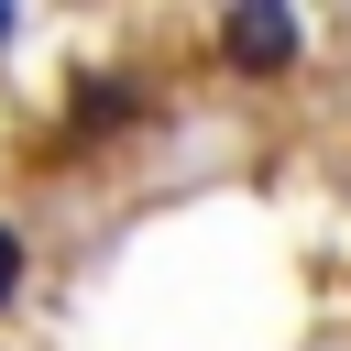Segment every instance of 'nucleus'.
Listing matches in <instances>:
<instances>
[{
    "instance_id": "f257e3e1",
    "label": "nucleus",
    "mask_w": 351,
    "mask_h": 351,
    "mask_svg": "<svg viewBox=\"0 0 351 351\" xmlns=\"http://www.w3.org/2000/svg\"><path fill=\"white\" fill-rule=\"evenodd\" d=\"M219 44H230V66H285V55H296V22H285V11H230Z\"/></svg>"
},
{
    "instance_id": "f03ea898",
    "label": "nucleus",
    "mask_w": 351,
    "mask_h": 351,
    "mask_svg": "<svg viewBox=\"0 0 351 351\" xmlns=\"http://www.w3.org/2000/svg\"><path fill=\"white\" fill-rule=\"evenodd\" d=\"M22 296V230H0V307Z\"/></svg>"
}]
</instances>
